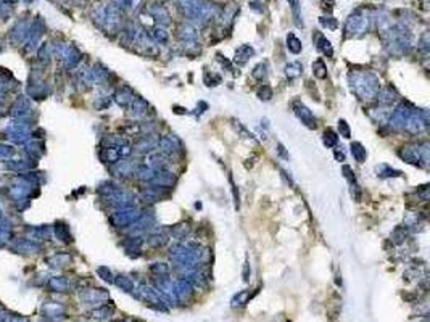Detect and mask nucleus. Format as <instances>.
<instances>
[{"mask_svg": "<svg viewBox=\"0 0 430 322\" xmlns=\"http://www.w3.org/2000/svg\"><path fill=\"white\" fill-rule=\"evenodd\" d=\"M350 87L355 95L363 102H372L375 100L377 94L380 91V82L374 73L371 71H351L348 76Z\"/></svg>", "mask_w": 430, "mask_h": 322, "instance_id": "obj_1", "label": "nucleus"}, {"mask_svg": "<svg viewBox=\"0 0 430 322\" xmlns=\"http://www.w3.org/2000/svg\"><path fill=\"white\" fill-rule=\"evenodd\" d=\"M321 24L324 26V28H327L330 31H335L338 28V21L332 18V17H322L321 18Z\"/></svg>", "mask_w": 430, "mask_h": 322, "instance_id": "obj_39", "label": "nucleus"}, {"mask_svg": "<svg viewBox=\"0 0 430 322\" xmlns=\"http://www.w3.org/2000/svg\"><path fill=\"white\" fill-rule=\"evenodd\" d=\"M156 149H158V152L163 153V155H166L168 158L177 156L182 152L181 142L177 140L174 135H163V137H160L158 147H156Z\"/></svg>", "mask_w": 430, "mask_h": 322, "instance_id": "obj_7", "label": "nucleus"}, {"mask_svg": "<svg viewBox=\"0 0 430 322\" xmlns=\"http://www.w3.org/2000/svg\"><path fill=\"white\" fill-rule=\"evenodd\" d=\"M147 242H149L150 246L153 248H160V246H165L168 242H169V229H153L151 230V234L149 235V239H147Z\"/></svg>", "mask_w": 430, "mask_h": 322, "instance_id": "obj_13", "label": "nucleus"}, {"mask_svg": "<svg viewBox=\"0 0 430 322\" xmlns=\"http://www.w3.org/2000/svg\"><path fill=\"white\" fill-rule=\"evenodd\" d=\"M229 181H230V186H232V195H234L235 208L239 209V207H240V200H239V190H237V187H235V184H234V181H232V177H229Z\"/></svg>", "mask_w": 430, "mask_h": 322, "instance_id": "obj_43", "label": "nucleus"}, {"mask_svg": "<svg viewBox=\"0 0 430 322\" xmlns=\"http://www.w3.org/2000/svg\"><path fill=\"white\" fill-rule=\"evenodd\" d=\"M293 110H295V114L301 119V123L305 124L306 128H309V129H316L318 128L316 118H314L313 112L306 107V105H303L300 102H295V103H293Z\"/></svg>", "mask_w": 430, "mask_h": 322, "instance_id": "obj_10", "label": "nucleus"}, {"mask_svg": "<svg viewBox=\"0 0 430 322\" xmlns=\"http://www.w3.org/2000/svg\"><path fill=\"white\" fill-rule=\"evenodd\" d=\"M98 272L103 274V279H105V281H112V272H110L107 267H100V269H98Z\"/></svg>", "mask_w": 430, "mask_h": 322, "instance_id": "obj_45", "label": "nucleus"}, {"mask_svg": "<svg viewBox=\"0 0 430 322\" xmlns=\"http://www.w3.org/2000/svg\"><path fill=\"white\" fill-rule=\"evenodd\" d=\"M188 232H190V227H188V226H187L186 223H182V224L174 226V227H172V229L169 230V237H172V239H176L177 242H182V240H186V239H187Z\"/></svg>", "mask_w": 430, "mask_h": 322, "instance_id": "obj_24", "label": "nucleus"}, {"mask_svg": "<svg viewBox=\"0 0 430 322\" xmlns=\"http://www.w3.org/2000/svg\"><path fill=\"white\" fill-rule=\"evenodd\" d=\"M255 55V49L251 45H248V44H245V45H240L237 50H235V58H234V61L237 63V65H245L246 61H248V58H251Z\"/></svg>", "mask_w": 430, "mask_h": 322, "instance_id": "obj_17", "label": "nucleus"}, {"mask_svg": "<svg viewBox=\"0 0 430 322\" xmlns=\"http://www.w3.org/2000/svg\"><path fill=\"white\" fill-rule=\"evenodd\" d=\"M150 272L155 274L156 277L169 276V266L166 263H153V265H150Z\"/></svg>", "mask_w": 430, "mask_h": 322, "instance_id": "obj_32", "label": "nucleus"}, {"mask_svg": "<svg viewBox=\"0 0 430 322\" xmlns=\"http://www.w3.org/2000/svg\"><path fill=\"white\" fill-rule=\"evenodd\" d=\"M251 76H253L256 81H264V79L267 77V65L266 63H258L253 71H251Z\"/></svg>", "mask_w": 430, "mask_h": 322, "instance_id": "obj_33", "label": "nucleus"}, {"mask_svg": "<svg viewBox=\"0 0 430 322\" xmlns=\"http://www.w3.org/2000/svg\"><path fill=\"white\" fill-rule=\"evenodd\" d=\"M287 49L292 52L293 55H298V54H301V50H303V44H301V40L297 38L295 34L293 33H288L287 34Z\"/></svg>", "mask_w": 430, "mask_h": 322, "instance_id": "obj_25", "label": "nucleus"}, {"mask_svg": "<svg viewBox=\"0 0 430 322\" xmlns=\"http://www.w3.org/2000/svg\"><path fill=\"white\" fill-rule=\"evenodd\" d=\"M316 47H318V50H321L326 57H329V58L334 57L332 44H330V40H327V38H324L321 33L316 34Z\"/></svg>", "mask_w": 430, "mask_h": 322, "instance_id": "obj_22", "label": "nucleus"}, {"mask_svg": "<svg viewBox=\"0 0 430 322\" xmlns=\"http://www.w3.org/2000/svg\"><path fill=\"white\" fill-rule=\"evenodd\" d=\"M155 174H156V171L151 170V168H149L147 165H137V170H135V177L144 184H150L151 181H153Z\"/></svg>", "mask_w": 430, "mask_h": 322, "instance_id": "obj_20", "label": "nucleus"}, {"mask_svg": "<svg viewBox=\"0 0 430 322\" xmlns=\"http://www.w3.org/2000/svg\"><path fill=\"white\" fill-rule=\"evenodd\" d=\"M406 237H408V226H400V227L393 230L392 240L395 242V244H403V242L406 240Z\"/></svg>", "mask_w": 430, "mask_h": 322, "instance_id": "obj_34", "label": "nucleus"}, {"mask_svg": "<svg viewBox=\"0 0 430 322\" xmlns=\"http://www.w3.org/2000/svg\"><path fill=\"white\" fill-rule=\"evenodd\" d=\"M377 171V176L382 177V179H387V177H400L401 176V171L398 170H393V168H390L389 165H379L375 168Z\"/></svg>", "mask_w": 430, "mask_h": 322, "instance_id": "obj_28", "label": "nucleus"}, {"mask_svg": "<svg viewBox=\"0 0 430 322\" xmlns=\"http://www.w3.org/2000/svg\"><path fill=\"white\" fill-rule=\"evenodd\" d=\"M301 73H303V65L300 61L288 63V65L285 66V75L290 79H297L298 76H301Z\"/></svg>", "mask_w": 430, "mask_h": 322, "instance_id": "obj_31", "label": "nucleus"}, {"mask_svg": "<svg viewBox=\"0 0 430 322\" xmlns=\"http://www.w3.org/2000/svg\"><path fill=\"white\" fill-rule=\"evenodd\" d=\"M150 39L161 45V44H166V42L169 40V34H168V31L165 29V26L156 24V26H153V28L150 29Z\"/></svg>", "mask_w": 430, "mask_h": 322, "instance_id": "obj_19", "label": "nucleus"}, {"mask_svg": "<svg viewBox=\"0 0 430 322\" xmlns=\"http://www.w3.org/2000/svg\"><path fill=\"white\" fill-rule=\"evenodd\" d=\"M116 285L118 287H121L123 290H126V292H132V290H135V284L132 279H129L128 276H119L116 279Z\"/></svg>", "mask_w": 430, "mask_h": 322, "instance_id": "obj_35", "label": "nucleus"}, {"mask_svg": "<svg viewBox=\"0 0 430 322\" xmlns=\"http://www.w3.org/2000/svg\"><path fill=\"white\" fill-rule=\"evenodd\" d=\"M371 24V17L364 10H355L345 21L343 28V38L345 39H353V38H363V36L369 31Z\"/></svg>", "mask_w": 430, "mask_h": 322, "instance_id": "obj_3", "label": "nucleus"}, {"mask_svg": "<svg viewBox=\"0 0 430 322\" xmlns=\"http://www.w3.org/2000/svg\"><path fill=\"white\" fill-rule=\"evenodd\" d=\"M172 284H174V295L177 302H187L193 295V285L187 279H177Z\"/></svg>", "mask_w": 430, "mask_h": 322, "instance_id": "obj_12", "label": "nucleus"}, {"mask_svg": "<svg viewBox=\"0 0 430 322\" xmlns=\"http://www.w3.org/2000/svg\"><path fill=\"white\" fill-rule=\"evenodd\" d=\"M145 12L150 15L151 18H153L156 23H158L160 26H168L171 23V15L169 12L166 10V7L163 3L160 2H151L145 7Z\"/></svg>", "mask_w": 430, "mask_h": 322, "instance_id": "obj_8", "label": "nucleus"}, {"mask_svg": "<svg viewBox=\"0 0 430 322\" xmlns=\"http://www.w3.org/2000/svg\"><path fill=\"white\" fill-rule=\"evenodd\" d=\"M256 95H258L260 100H264V102H267V100H271V97H272V89L267 86V84H263V86L258 89Z\"/></svg>", "mask_w": 430, "mask_h": 322, "instance_id": "obj_38", "label": "nucleus"}, {"mask_svg": "<svg viewBox=\"0 0 430 322\" xmlns=\"http://www.w3.org/2000/svg\"><path fill=\"white\" fill-rule=\"evenodd\" d=\"M351 155H353V158L358 163H364L366 158H368V152H366V149L363 147V144H359V142H353L351 144Z\"/></svg>", "mask_w": 430, "mask_h": 322, "instance_id": "obj_27", "label": "nucleus"}, {"mask_svg": "<svg viewBox=\"0 0 430 322\" xmlns=\"http://www.w3.org/2000/svg\"><path fill=\"white\" fill-rule=\"evenodd\" d=\"M248 277H250V265H248V263H245V266H243V281H248Z\"/></svg>", "mask_w": 430, "mask_h": 322, "instance_id": "obj_47", "label": "nucleus"}, {"mask_svg": "<svg viewBox=\"0 0 430 322\" xmlns=\"http://www.w3.org/2000/svg\"><path fill=\"white\" fill-rule=\"evenodd\" d=\"M177 36H179V39L182 40V44H186V42H197L198 33L192 24L184 23L179 26V29H177Z\"/></svg>", "mask_w": 430, "mask_h": 322, "instance_id": "obj_16", "label": "nucleus"}, {"mask_svg": "<svg viewBox=\"0 0 430 322\" xmlns=\"http://www.w3.org/2000/svg\"><path fill=\"white\" fill-rule=\"evenodd\" d=\"M338 133H340V135H343L345 139H350V137H351V129H350L348 123L345 119L338 121Z\"/></svg>", "mask_w": 430, "mask_h": 322, "instance_id": "obj_40", "label": "nucleus"}, {"mask_svg": "<svg viewBox=\"0 0 430 322\" xmlns=\"http://www.w3.org/2000/svg\"><path fill=\"white\" fill-rule=\"evenodd\" d=\"M118 3L121 8H128L131 12H135L139 8V5L142 3V0H118Z\"/></svg>", "mask_w": 430, "mask_h": 322, "instance_id": "obj_37", "label": "nucleus"}, {"mask_svg": "<svg viewBox=\"0 0 430 322\" xmlns=\"http://www.w3.org/2000/svg\"><path fill=\"white\" fill-rule=\"evenodd\" d=\"M158 140H160V137L155 135V134L142 135L134 144V152L139 153V155H149L150 152H155L156 150V147H158Z\"/></svg>", "mask_w": 430, "mask_h": 322, "instance_id": "obj_9", "label": "nucleus"}, {"mask_svg": "<svg viewBox=\"0 0 430 322\" xmlns=\"http://www.w3.org/2000/svg\"><path fill=\"white\" fill-rule=\"evenodd\" d=\"M250 7H251V10H255V12H258V13H263L264 10H261L260 7H264L263 3L260 2V0H251L250 2Z\"/></svg>", "mask_w": 430, "mask_h": 322, "instance_id": "obj_44", "label": "nucleus"}, {"mask_svg": "<svg viewBox=\"0 0 430 322\" xmlns=\"http://www.w3.org/2000/svg\"><path fill=\"white\" fill-rule=\"evenodd\" d=\"M375 98H377V102H379V105H382V107H392V105L398 100V94L392 86H389V87L380 89Z\"/></svg>", "mask_w": 430, "mask_h": 322, "instance_id": "obj_15", "label": "nucleus"}, {"mask_svg": "<svg viewBox=\"0 0 430 322\" xmlns=\"http://www.w3.org/2000/svg\"><path fill=\"white\" fill-rule=\"evenodd\" d=\"M169 160L171 158H168L161 152H150L149 155H145L144 165H147L155 171H160V170H166V166L169 165Z\"/></svg>", "mask_w": 430, "mask_h": 322, "instance_id": "obj_11", "label": "nucleus"}, {"mask_svg": "<svg viewBox=\"0 0 430 322\" xmlns=\"http://www.w3.org/2000/svg\"><path fill=\"white\" fill-rule=\"evenodd\" d=\"M288 5H290L292 8V13H293V18H295V24L298 26V28H303V17H301V12H300V0H287Z\"/></svg>", "mask_w": 430, "mask_h": 322, "instance_id": "obj_29", "label": "nucleus"}, {"mask_svg": "<svg viewBox=\"0 0 430 322\" xmlns=\"http://www.w3.org/2000/svg\"><path fill=\"white\" fill-rule=\"evenodd\" d=\"M248 297H250V293H248V292L239 293L237 297H235V298L232 300V304H234V306H235V304H245V303H246V300H248Z\"/></svg>", "mask_w": 430, "mask_h": 322, "instance_id": "obj_42", "label": "nucleus"}, {"mask_svg": "<svg viewBox=\"0 0 430 322\" xmlns=\"http://www.w3.org/2000/svg\"><path fill=\"white\" fill-rule=\"evenodd\" d=\"M343 172H345V177L348 179V182L351 184V187H356L358 186V182H356V177H355V172L351 171L350 166H343Z\"/></svg>", "mask_w": 430, "mask_h": 322, "instance_id": "obj_41", "label": "nucleus"}, {"mask_svg": "<svg viewBox=\"0 0 430 322\" xmlns=\"http://www.w3.org/2000/svg\"><path fill=\"white\" fill-rule=\"evenodd\" d=\"M313 75L318 79H326L327 77V66L324 63L322 58H318L316 61L313 63Z\"/></svg>", "mask_w": 430, "mask_h": 322, "instance_id": "obj_30", "label": "nucleus"}, {"mask_svg": "<svg viewBox=\"0 0 430 322\" xmlns=\"http://www.w3.org/2000/svg\"><path fill=\"white\" fill-rule=\"evenodd\" d=\"M277 152H279V155H282L284 158H288V155L285 153V150H284V145H282V144H277Z\"/></svg>", "mask_w": 430, "mask_h": 322, "instance_id": "obj_48", "label": "nucleus"}, {"mask_svg": "<svg viewBox=\"0 0 430 322\" xmlns=\"http://www.w3.org/2000/svg\"><path fill=\"white\" fill-rule=\"evenodd\" d=\"M412 112H416V108L411 107L410 103H401L400 107H398L395 112L390 114V118H389L390 128L395 129V131H403L408 116H410Z\"/></svg>", "mask_w": 430, "mask_h": 322, "instance_id": "obj_6", "label": "nucleus"}, {"mask_svg": "<svg viewBox=\"0 0 430 322\" xmlns=\"http://www.w3.org/2000/svg\"><path fill=\"white\" fill-rule=\"evenodd\" d=\"M368 113L371 116V119L375 121V123H379V124H385L387 121H389V118H390L389 107H382V105H380V108H371Z\"/></svg>", "mask_w": 430, "mask_h": 322, "instance_id": "obj_18", "label": "nucleus"}, {"mask_svg": "<svg viewBox=\"0 0 430 322\" xmlns=\"http://www.w3.org/2000/svg\"><path fill=\"white\" fill-rule=\"evenodd\" d=\"M102 158L107 163H116L121 156V145L119 147H110V149H105L102 153Z\"/></svg>", "mask_w": 430, "mask_h": 322, "instance_id": "obj_26", "label": "nucleus"}, {"mask_svg": "<svg viewBox=\"0 0 430 322\" xmlns=\"http://www.w3.org/2000/svg\"><path fill=\"white\" fill-rule=\"evenodd\" d=\"M322 140H324V145L326 147H335L337 145V142H338V135L334 133L332 129H327L326 133H324V135H322Z\"/></svg>", "mask_w": 430, "mask_h": 322, "instance_id": "obj_36", "label": "nucleus"}, {"mask_svg": "<svg viewBox=\"0 0 430 322\" xmlns=\"http://www.w3.org/2000/svg\"><path fill=\"white\" fill-rule=\"evenodd\" d=\"M174 182H176V177L172 176V172L166 171V170H160V171H156L155 177H153V181H151L150 184H151V186H153V187L169 189V187L174 186Z\"/></svg>", "mask_w": 430, "mask_h": 322, "instance_id": "obj_14", "label": "nucleus"}, {"mask_svg": "<svg viewBox=\"0 0 430 322\" xmlns=\"http://www.w3.org/2000/svg\"><path fill=\"white\" fill-rule=\"evenodd\" d=\"M398 155L406 163H410V165L426 168L430 160V145L429 142H417V144L403 147V149L398 152Z\"/></svg>", "mask_w": 430, "mask_h": 322, "instance_id": "obj_4", "label": "nucleus"}, {"mask_svg": "<svg viewBox=\"0 0 430 322\" xmlns=\"http://www.w3.org/2000/svg\"><path fill=\"white\" fill-rule=\"evenodd\" d=\"M134 100H135V95L129 87H123L121 91L116 94V102L118 105H121V107H129Z\"/></svg>", "mask_w": 430, "mask_h": 322, "instance_id": "obj_23", "label": "nucleus"}, {"mask_svg": "<svg viewBox=\"0 0 430 322\" xmlns=\"http://www.w3.org/2000/svg\"><path fill=\"white\" fill-rule=\"evenodd\" d=\"M142 214L144 213L139 208L126 207V208H121L119 211H116V213L112 216V221L114 226H118V227H126V226H131L132 223H135Z\"/></svg>", "mask_w": 430, "mask_h": 322, "instance_id": "obj_5", "label": "nucleus"}, {"mask_svg": "<svg viewBox=\"0 0 430 322\" xmlns=\"http://www.w3.org/2000/svg\"><path fill=\"white\" fill-rule=\"evenodd\" d=\"M334 155H335V160L337 161H345V153L342 150H335Z\"/></svg>", "mask_w": 430, "mask_h": 322, "instance_id": "obj_46", "label": "nucleus"}, {"mask_svg": "<svg viewBox=\"0 0 430 322\" xmlns=\"http://www.w3.org/2000/svg\"><path fill=\"white\" fill-rule=\"evenodd\" d=\"M129 107L132 110V114L135 118H144V116H147V112H149V103H147L144 98H139V97H135V100Z\"/></svg>", "mask_w": 430, "mask_h": 322, "instance_id": "obj_21", "label": "nucleus"}, {"mask_svg": "<svg viewBox=\"0 0 430 322\" xmlns=\"http://www.w3.org/2000/svg\"><path fill=\"white\" fill-rule=\"evenodd\" d=\"M177 5L187 18L200 24L208 23L218 15V8L208 0H177Z\"/></svg>", "mask_w": 430, "mask_h": 322, "instance_id": "obj_2", "label": "nucleus"}]
</instances>
